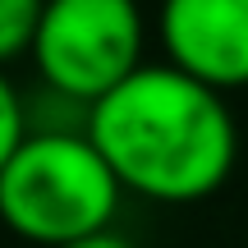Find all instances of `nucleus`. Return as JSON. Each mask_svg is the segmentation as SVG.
Listing matches in <instances>:
<instances>
[{"instance_id":"nucleus-7","label":"nucleus","mask_w":248,"mask_h":248,"mask_svg":"<svg viewBox=\"0 0 248 248\" xmlns=\"http://www.w3.org/2000/svg\"><path fill=\"white\" fill-rule=\"evenodd\" d=\"M64 248H133L124 234L115 230H101V234H88V239H78V244H64Z\"/></svg>"},{"instance_id":"nucleus-5","label":"nucleus","mask_w":248,"mask_h":248,"mask_svg":"<svg viewBox=\"0 0 248 248\" xmlns=\"http://www.w3.org/2000/svg\"><path fill=\"white\" fill-rule=\"evenodd\" d=\"M46 0H0V69L18 55H32V37Z\"/></svg>"},{"instance_id":"nucleus-4","label":"nucleus","mask_w":248,"mask_h":248,"mask_svg":"<svg viewBox=\"0 0 248 248\" xmlns=\"http://www.w3.org/2000/svg\"><path fill=\"white\" fill-rule=\"evenodd\" d=\"M166 64L216 92L248 88V0H161Z\"/></svg>"},{"instance_id":"nucleus-2","label":"nucleus","mask_w":248,"mask_h":248,"mask_svg":"<svg viewBox=\"0 0 248 248\" xmlns=\"http://www.w3.org/2000/svg\"><path fill=\"white\" fill-rule=\"evenodd\" d=\"M120 179L88 129H32L0 170V221L37 248H64L110 230Z\"/></svg>"},{"instance_id":"nucleus-6","label":"nucleus","mask_w":248,"mask_h":248,"mask_svg":"<svg viewBox=\"0 0 248 248\" xmlns=\"http://www.w3.org/2000/svg\"><path fill=\"white\" fill-rule=\"evenodd\" d=\"M28 110H23V97L14 92V83L0 74V170H5V161L18 152V142L28 138Z\"/></svg>"},{"instance_id":"nucleus-1","label":"nucleus","mask_w":248,"mask_h":248,"mask_svg":"<svg viewBox=\"0 0 248 248\" xmlns=\"http://www.w3.org/2000/svg\"><path fill=\"white\" fill-rule=\"evenodd\" d=\"M88 138L124 193L147 202H202L230 179L239 129L225 92L175 64H142L88 106Z\"/></svg>"},{"instance_id":"nucleus-3","label":"nucleus","mask_w":248,"mask_h":248,"mask_svg":"<svg viewBox=\"0 0 248 248\" xmlns=\"http://www.w3.org/2000/svg\"><path fill=\"white\" fill-rule=\"evenodd\" d=\"M142 9L138 0H46L32 37V60L55 97L88 110L133 69H142Z\"/></svg>"}]
</instances>
